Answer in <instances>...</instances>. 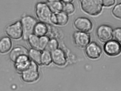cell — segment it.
<instances>
[{"instance_id":"1","label":"cell","mask_w":121,"mask_h":91,"mask_svg":"<svg viewBox=\"0 0 121 91\" xmlns=\"http://www.w3.org/2000/svg\"><path fill=\"white\" fill-rule=\"evenodd\" d=\"M79 2L82 11L89 15L96 16L102 11V0H79Z\"/></svg>"},{"instance_id":"2","label":"cell","mask_w":121,"mask_h":91,"mask_svg":"<svg viewBox=\"0 0 121 91\" xmlns=\"http://www.w3.org/2000/svg\"><path fill=\"white\" fill-rule=\"evenodd\" d=\"M39 66L37 64L31 61L29 67L21 74L23 81L28 83H33L38 81L40 78Z\"/></svg>"},{"instance_id":"3","label":"cell","mask_w":121,"mask_h":91,"mask_svg":"<svg viewBox=\"0 0 121 91\" xmlns=\"http://www.w3.org/2000/svg\"><path fill=\"white\" fill-rule=\"evenodd\" d=\"M35 12L38 19L40 22L50 24V19L52 12L48 4L43 2H38L35 6Z\"/></svg>"},{"instance_id":"4","label":"cell","mask_w":121,"mask_h":91,"mask_svg":"<svg viewBox=\"0 0 121 91\" xmlns=\"http://www.w3.org/2000/svg\"><path fill=\"white\" fill-rule=\"evenodd\" d=\"M37 22V20L31 16H25L22 18L21 23L23 31V40H27L29 36L33 34L34 28Z\"/></svg>"},{"instance_id":"5","label":"cell","mask_w":121,"mask_h":91,"mask_svg":"<svg viewBox=\"0 0 121 91\" xmlns=\"http://www.w3.org/2000/svg\"><path fill=\"white\" fill-rule=\"evenodd\" d=\"M73 41L75 46L80 49H85L91 42V38L89 33L74 31L72 35Z\"/></svg>"},{"instance_id":"6","label":"cell","mask_w":121,"mask_h":91,"mask_svg":"<svg viewBox=\"0 0 121 91\" xmlns=\"http://www.w3.org/2000/svg\"><path fill=\"white\" fill-rule=\"evenodd\" d=\"M73 26L77 31L89 33L92 30L93 24L90 19L86 17L77 18L73 22Z\"/></svg>"},{"instance_id":"7","label":"cell","mask_w":121,"mask_h":91,"mask_svg":"<svg viewBox=\"0 0 121 91\" xmlns=\"http://www.w3.org/2000/svg\"><path fill=\"white\" fill-rule=\"evenodd\" d=\"M96 35L100 41L103 43H106L113 38V30L112 27L110 26L103 24L97 28Z\"/></svg>"},{"instance_id":"8","label":"cell","mask_w":121,"mask_h":91,"mask_svg":"<svg viewBox=\"0 0 121 91\" xmlns=\"http://www.w3.org/2000/svg\"><path fill=\"white\" fill-rule=\"evenodd\" d=\"M52 63L59 67L65 66L68 63V57L65 52L59 48L51 52Z\"/></svg>"},{"instance_id":"9","label":"cell","mask_w":121,"mask_h":91,"mask_svg":"<svg viewBox=\"0 0 121 91\" xmlns=\"http://www.w3.org/2000/svg\"><path fill=\"white\" fill-rule=\"evenodd\" d=\"M85 49L86 56L91 60H96L100 58L102 53L100 46L95 42H90Z\"/></svg>"},{"instance_id":"10","label":"cell","mask_w":121,"mask_h":91,"mask_svg":"<svg viewBox=\"0 0 121 91\" xmlns=\"http://www.w3.org/2000/svg\"><path fill=\"white\" fill-rule=\"evenodd\" d=\"M6 34L11 38L14 40H19L22 38L23 31L21 21H16L9 25L6 28Z\"/></svg>"},{"instance_id":"11","label":"cell","mask_w":121,"mask_h":91,"mask_svg":"<svg viewBox=\"0 0 121 91\" xmlns=\"http://www.w3.org/2000/svg\"><path fill=\"white\" fill-rule=\"evenodd\" d=\"M104 51L109 56H117L121 53V45L118 41L111 40L106 42L104 47Z\"/></svg>"},{"instance_id":"12","label":"cell","mask_w":121,"mask_h":91,"mask_svg":"<svg viewBox=\"0 0 121 91\" xmlns=\"http://www.w3.org/2000/svg\"><path fill=\"white\" fill-rule=\"evenodd\" d=\"M69 20L68 15L63 11L52 13L50 23L55 25L64 26L67 25Z\"/></svg>"},{"instance_id":"13","label":"cell","mask_w":121,"mask_h":91,"mask_svg":"<svg viewBox=\"0 0 121 91\" xmlns=\"http://www.w3.org/2000/svg\"><path fill=\"white\" fill-rule=\"evenodd\" d=\"M31 60L28 55H22L18 58L15 63V67L16 71L21 74L30 66Z\"/></svg>"},{"instance_id":"14","label":"cell","mask_w":121,"mask_h":91,"mask_svg":"<svg viewBox=\"0 0 121 91\" xmlns=\"http://www.w3.org/2000/svg\"><path fill=\"white\" fill-rule=\"evenodd\" d=\"M28 50L25 47L21 45L16 46L10 52V58L11 60L15 62L18 57L22 55H28Z\"/></svg>"},{"instance_id":"15","label":"cell","mask_w":121,"mask_h":91,"mask_svg":"<svg viewBox=\"0 0 121 91\" xmlns=\"http://www.w3.org/2000/svg\"><path fill=\"white\" fill-rule=\"evenodd\" d=\"M47 24L40 21L38 22L34 28L33 34L39 37L47 35L49 30Z\"/></svg>"},{"instance_id":"16","label":"cell","mask_w":121,"mask_h":91,"mask_svg":"<svg viewBox=\"0 0 121 91\" xmlns=\"http://www.w3.org/2000/svg\"><path fill=\"white\" fill-rule=\"evenodd\" d=\"M12 43L10 38L7 36L2 37L0 39V53H6L12 48Z\"/></svg>"},{"instance_id":"17","label":"cell","mask_w":121,"mask_h":91,"mask_svg":"<svg viewBox=\"0 0 121 91\" xmlns=\"http://www.w3.org/2000/svg\"><path fill=\"white\" fill-rule=\"evenodd\" d=\"M42 51L37 49L31 48L28 50V56L31 61L41 66V58Z\"/></svg>"},{"instance_id":"18","label":"cell","mask_w":121,"mask_h":91,"mask_svg":"<svg viewBox=\"0 0 121 91\" xmlns=\"http://www.w3.org/2000/svg\"><path fill=\"white\" fill-rule=\"evenodd\" d=\"M41 66L48 67L52 63L51 52L46 50L42 51L41 58Z\"/></svg>"},{"instance_id":"19","label":"cell","mask_w":121,"mask_h":91,"mask_svg":"<svg viewBox=\"0 0 121 91\" xmlns=\"http://www.w3.org/2000/svg\"><path fill=\"white\" fill-rule=\"evenodd\" d=\"M48 4L52 13L62 11L63 4L60 1L48 2Z\"/></svg>"},{"instance_id":"20","label":"cell","mask_w":121,"mask_h":91,"mask_svg":"<svg viewBox=\"0 0 121 91\" xmlns=\"http://www.w3.org/2000/svg\"><path fill=\"white\" fill-rule=\"evenodd\" d=\"M39 37L33 34L28 38L27 40L31 48L38 49Z\"/></svg>"},{"instance_id":"21","label":"cell","mask_w":121,"mask_h":91,"mask_svg":"<svg viewBox=\"0 0 121 91\" xmlns=\"http://www.w3.org/2000/svg\"><path fill=\"white\" fill-rule=\"evenodd\" d=\"M59 43L58 40L55 38L50 39L45 50H47L50 52L59 48Z\"/></svg>"},{"instance_id":"22","label":"cell","mask_w":121,"mask_h":91,"mask_svg":"<svg viewBox=\"0 0 121 91\" xmlns=\"http://www.w3.org/2000/svg\"><path fill=\"white\" fill-rule=\"evenodd\" d=\"M50 39L49 37L47 35L39 37L38 49L41 51L45 50Z\"/></svg>"},{"instance_id":"23","label":"cell","mask_w":121,"mask_h":91,"mask_svg":"<svg viewBox=\"0 0 121 91\" xmlns=\"http://www.w3.org/2000/svg\"><path fill=\"white\" fill-rule=\"evenodd\" d=\"M75 10V8L74 5L72 3H67L63 5L62 11L68 15L72 14L74 12Z\"/></svg>"},{"instance_id":"24","label":"cell","mask_w":121,"mask_h":91,"mask_svg":"<svg viewBox=\"0 0 121 91\" xmlns=\"http://www.w3.org/2000/svg\"><path fill=\"white\" fill-rule=\"evenodd\" d=\"M112 13L115 17L121 19V3L118 4L114 7Z\"/></svg>"},{"instance_id":"25","label":"cell","mask_w":121,"mask_h":91,"mask_svg":"<svg viewBox=\"0 0 121 91\" xmlns=\"http://www.w3.org/2000/svg\"><path fill=\"white\" fill-rule=\"evenodd\" d=\"M114 35L115 38L121 43V28H117L114 30Z\"/></svg>"},{"instance_id":"26","label":"cell","mask_w":121,"mask_h":91,"mask_svg":"<svg viewBox=\"0 0 121 91\" xmlns=\"http://www.w3.org/2000/svg\"><path fill=\"white\" fill-rule=\"evenodd\" d=\"M103 5L105 7H109L113 5L115 3V0H102Z\"/></svg>"},{"instance_id":"27","label":"cell","mask_w":121,"mask_h":91,"mask_svg":"<svg viewBox=\"0 0 121 91\" xmlns=\"http://www.w3.org/2000/svg\"><path fill=\"white\" fill-rule=\"evenodd\" d=\"M61 0L65 3H71L73 0Z\"/></svg>"},{"instance_id":"28","label":"cell","mask_w":121,"mask_h":91,"mask_svg":"<svg viewBox=\"0 0 121 91\" xmlns=\"http://www.w3.org/2000/svg\"><path fill=\"white\" fill-rule=\"evenodd\" d=\"M48 2H54V1H59L60 0H47Z\"/></svg>"}]
</instances>
